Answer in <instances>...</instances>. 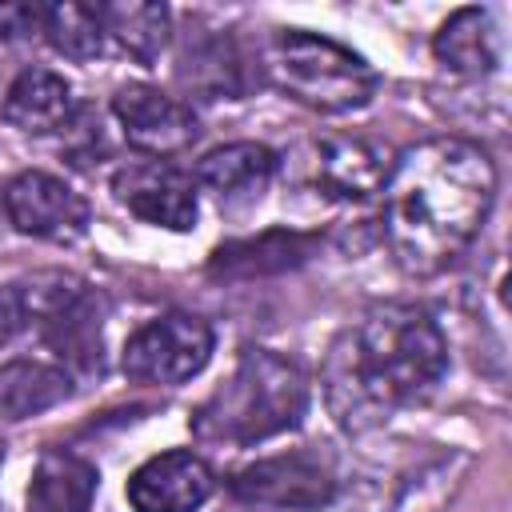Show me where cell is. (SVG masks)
Here are the masks:
<instances>
[{
    "label": "cell",
    "mask_w": 512,
    "mask_h": 512,
    "mask_svg": "<svg viewBox=\"0 0 512 512\" xmlns=\"http://www.w3.org/2000/svg\"><path fill=\"white\" fill-rule=\"evenodd\" d=\"M496 196L488 152L460 136L408 148L384 180V240L408 276L444 272L484 228Z\"/></svg>",
    "instance_id": "obj_1"
},
{
    "label": "cell",
    "mask_w": 512,
    "mask_h": 512,
    "mask_svg": "<svg viewBox=\"0 0 512 512\" xmlns=\"http://www.w3.org/2000/svg\"><path fill=\"white\" fill-rule=\"evenodd\" d=\"M444 372L448 340L440 324L416 304L388 300L372 304L332 340L324 360V400L332 420L360 436L432 396Z\"/></svg>",
    "instance_id": "obj_2"
},
{
    "label": "cell",
    "mask_w": 512,
    "mask_h": 512,
    "mask_svg": "<svg viewBox=\"0 0 512 512\" xmlns=\"http://www.w3.org/2000/svg\"><path fill=\"white\" fill-rule=\"evenodd\" d=\"M308 412V376L272 348H244L232 376L196 408L192 432L204 444L248 448L300 428Z\"/></svg>",
    "instance_id": "obj_3"
},
{
    "label": "cell",
    "mask_w": 512,
    "mask_h": 512,
    "mask_svg": "<svg viewBox=\"0 0 512 512\" xmlns=\"http://www.w3.org/2000/svg\"><path fill=\"white\" fill-rule=\"evenodd\" d=\"M264 72L296 104L324 112V116L364 108L380 84L376 68L364 56H356L352 48H344L320 32H304V28L272 32V40L264 48Z\"/></svg>",
    "instance_id": "obj_4"
},
{
    "label": "cell",
    "mask_w": 512,
    "mask_h": 512,
    "mask_svg": "<svg viewBox=\"0 0 512 512\" xmlns=\"http://www.w3.org/2000/svg\"><path fill=\"white\" fill-rule=\"evenodd\" d=\"M24 316L40 328L44 344L80 372H100V308L84 280L76 276H36L20 284Z\"/></svg>",
    "instance_id": "obj_5"
},
{
    "label": "cell",
    "mask_w": 512,
    "mask_h": 512,
    "mask_svg": "<svg viewBox=\"0 0 512 512\" xmlns=\"http://www.w3.org/2000/svg\"><path fill=\"white\" fill-rule=\"evenodd\" d=\"M212 344H216V336H212L208 320H200L192 312H164L128 336L120 368L136 384L172 388V384H184L196 372H204Z\"/></svg>",
    "instance_id": "obj_6"
},
{
    "label": "cell",
    "mask_w": 512,
    "mask_h": 512,
    "mask_svg": "<svg viewBox=\"0 0 512 512\" xmlns=\"http://www.w3.org/2000/svg\"><path fill=\"white\" fill-rule=\"evenodd\" d=\"M232 496L256 508H288L308 512L324 508L336 496V476L316 452H276L232 476Z\"/></svg>",
    "instance_id": "obj_7"
},
{
    "label": "cell",
    "mask_w": 512,
    "mask_h": 512,
    "mask_svg": "<svg viewBox=\"0 0 512 512\" xmlns=\"http://www.w3.org/2000/svg\"><path fill=\"white\" fill-rule=\"evenodd\" d=\"M112 116H116L124 140L132 148H140L144 156H152V160L176 156V152L192 148L196 136H200L196 112L180 96H168L164 88L144 84V80H132V84L116 88Z\"/></svg>",
    "instance_id": "obj_8"
},
{
    "label": "cell",
    "mask_w": 512,
    "mask_h": 512,
    "mask_svg": "<svg viewBox=\"0 0 512 512\" xmlns=\"http://www.w3.org/2000/svg\"><path fill=\"white\" fill-rule=\"evenodd\" d=\"M4 216L20 236L72 244L88 232L92 208L68 180L52 172H20L4 188Z\"/></svg>",
    "instance_id": "obj_9"
},
{
    "label": "cell",
    "mask_w": 512,
    "mask_h": 512,
    "mask_svg": "<svg viewBox=\"0 0 512 512\" xmlns=\"http://www.w3.org/2000/svg\"><path fill=\"white\" fill-rule=\"evenodd\" d=\"M112 196L140 220L168 228V232H188L196 224V180L168 164V160H132L116 168L112 176Z\"/></svg>",
    "instance_id": "obj_10"
},
{
    "label": "cell",
    "mask_w": 512,
    "mask_h": 512,
    "mask_svg": "<svg viewBox=\"0 0 512 512\" xmlns=\"http://www.w3.org/2000/svg\"><path fill=\"white\" fill-rule=\"evenodd\" d=\"M212 488L216 476L204 464V456L188 448H172L144 460L128 476V504L132 512H196L208 504Z\"/></svg>",
    "instance_id": "obj_11"
},
{
    "label": "cell",
    "mask_w": 512,
    "mask_h": 512,
    "mask_svg": "<svg viewBox=\"0 0 512 512\" xmlns=\"http://www.w3.org/2000/svg\"><path fill=\"white\" fill-rule=\"evenodd\" d=\"M176 80L200 100H240L248 92L240 48L224 32H208V28L184 36L176 56Z\"/></svg>",
    "instance_id": "obj_12"
},
{
    "label": "cell",
    "mask_w": 512,
    "mask_h": 512,
    "mask_svg": "<svg viewBox=\"0 0 512 512\" xmlns=\"http://www.w3.org/2000/svg\"><path fill=\"white\" fill-rule=\"evenodd\" d=\"M312 180L332 200H368L388 180L384 152L364 136H328L316 144Z\"/></svg>",
    "instance_id": "obj_13"
},
{
    "label": "cell",
    "mask_w": 512,
    "mask_h": 512,
    "mask_svg": "<svg viewBox=\"0 0 512 512\" xmlns=\"http://www.w3.org/2000/svg\"><path fill=\"white\" fill-rule=\"evenodd\" d=\"M276 176V152L256 140H236L224 148H212L196 164V184L212 192L220 204H248L268 192Z\"/></svg>",
    "instance_id": "obj_14"
},
{
    "label": "cell",
    "mask_w": 512,
    "mask_h": 512,
    "mask_svg": "<svg viewBox=\"0 0 512 512\" xmlns=\"http://www.w3.org/2000/svg\"><path fill=\"white\" fill-rule=\"evenodd\" d=\"M0 112L12 128H20L28 136H48L76 120V92L52 68H24L8 84Z\"/></svg>",
    "instance_id": "obj_15"
},
{
    "label": "cell",
    "mask_w": 512,
    "mask_h": 512,
    "mask_svg": "<svg viewBox=\"0 0 512 512\" xmlns=\"http://www.w3.org/2000/svg\"><path fill=\"white\" fill-rule=\"evenodd\" d=\"M96 484L100 472L92 460L64 448H48L32 468L24 512H92Z\"/></svg>",
    "instance_id": "obj_16"
},
{
    "label": "cell",
    "mask_w": 512,
    "mask_h": 512,
    "mask_svg": "<svg viewBox=\"0 0 512 512\" xmlns=\"http://www.w3.org/2000/svg\"><path fill=\"white\" fill-rule=\"evenodd\" d=\"M432 52L460 76H488L500 64V32L488 8H456L432 36Z\"/></svg>",
    "instance_id": "obj_17"
},
{
    "label": "cell",
    "mask_w": 512,
    "mask_h": 512,
    "mask_svg": "<svg viewBox=\"0 0 512 512\" xmlns=\"http://www.w3.org/2000/svg\"><path fill=\"white\" fill-rule=\"evenodd\" d=\"M312 236L300 232H264L256 240H232L220 244L208 260V276L216 280H252V276H276L308 260Z\"/></svg>",
    "instance_id": "obj_18"
},
{
    "label": "cell",
    "mask_w": 512,
    "mask_h": 512,
    "mask_svg": "<svg viewBox=\"0 0 512 512\" xmlns=\"http://www.w3.org/2000/svg\"><path fill=\"white\" fill-rule=\"evenodd\" d=\"M96 12H100L104 44L132 56L136 64H152L172 36V12L164 4L116 0V4H96Z\"/></svg>",
    "instance_id": "obj_19"
},
{
    "label": "cell",
    "mask_w": 512,
    "mask_h": 512,
    "mask_svg": "<svg viewBox=\"0 0 512 512\" xmlns=\"http://www.w3.org/2000/svg\"><path fill=\"white\" fill-rule=\"evenodd\" d=\"M72 392V376L44 360H8L0 368V412L8 420H28L56 408Z\"/></svg>",
    "instance_id": "obj_20"
},
{
    "label": "cell",
    "mask_w": 512,
    "mask_h": 512,
    "mask_svg": "<svg viewBox=\"0 0 512 512\" xmlns=\"http://www.w3.org/2000/svg\"><path fill=\"white\" fill-rule=\"evenodd\" d=\"M40 36L52 44V52H60L76 64H88L104 52V28H100L96 4H76V0L44 4Z\"/></svg>",
    "instance_id": "obj_21"
},
{
    "label": "cell",
    "mask_w": 512,
    "mask_h": 512,
    "mask_svg": "<svg viewBox=\"0 0 512 512\" xmlns=\"http://www.w3.org/2000/svg\"><path fill=\"white\" fill-rule=\"evenodd\" d=\"M44 4H20V0H0V40H24L40 32Z\"/></svg>",
    "instance_id": "obj_22"
},
{
    "label": "cell",
    "mask_w": 512,
    "mask_h": 512,
    "mask_svg": "<svg viewBox=\"0 0 512 512\" xmlns=\"http://www.w3.org/2000/svg\"><path fill=\"white\" fill-rule=\"evenodd\" d=\"M28 324L24 316V300H20V288L16 284H4L0 288V348L12 344V336Z\"/></svg>",
    "instance_id": "obj_23"
}]
</instances>
